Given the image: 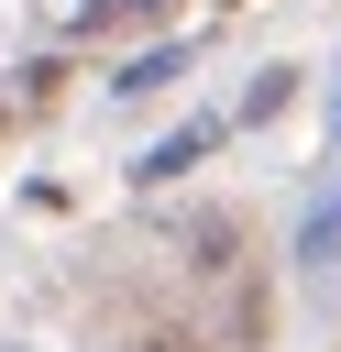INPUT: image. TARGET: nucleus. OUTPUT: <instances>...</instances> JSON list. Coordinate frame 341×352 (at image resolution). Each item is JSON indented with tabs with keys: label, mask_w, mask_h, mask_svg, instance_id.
I'll list each match as a JSON object with an SVG mask.
<instances>
[{
	"label": "nucleus",
	"mask_w": 341,
	"mask_h": 352,
	"mask_svg": "<svg viewBox=\"0 0 341 352\" xmlns=\"http://www.w3.org/2000/svg\"><path fill=\"white\" fill-rule=\"evenodd\" d=\"M209 143H220V121H187V132H165V143H154V154H143L132 176H187V165H198Z\"/></svg>",
	"instance_id": "1"
},
{
	"label": "nucleus",
	"mask_w": 341,
	"mask_h": 352,
	"mask_svg": "<svg viewBox=\"0 0 341 352\" xmlns=\"http://www.w3.org/2000/svg\"><path fill=\"white\" fill-rule=\"evenodd\" d=\"M165 77H176V44H154V55H132V66L110 77V88H132V99H143V88H165Z\"/></svg>",
	"instance_id": "2"
},
{
	"label": "nucleus",
	"mask_w": 341,
	"mask_h": 352,
	"mask_svg": "<svg viewBox=\"0 0 341 352\" xmlns=\"http://www.w3.org/2000/svg\"><path fill=\"white\" fill-rule=\"evenodd\" d=\"M330 242H341V198H319V209H308V231H297V253H308V264H319V253H330Z\"/></svg>",
	"instance_id": "3"
},
{
	"label": "nucleus",
	"mask_w": 341,
	"mask_h": 352,
	"mask_svg": "<svg viewBox=\"0 0 341 352\" xmlns=\"http://www.w3.org/2000/svg\"><path fill=\"white\" fill-rule=\"evenodd\" d=\"M88 11H154V0H88Z\"/></svg>",
	"instance_id": "4"
}]
</instances>
